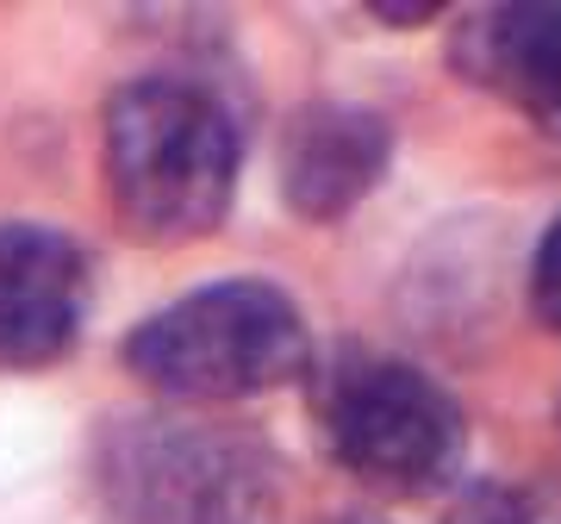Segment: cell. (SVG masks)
Wrapping results in <instances>:
<instances>
[{
    "label": "cell",
    "instance_id": "obj_10",
    "mask_svg": "<svg viewBox=\"0 0 561 524\" xmlns=\"http://www.w3.org/2000/svg\"><path fill=\"white\" fill-rule=\"evenodd\" d=\"M331 524H381V519H331Z\"/></svg>",
    "mask_w": 561,
    "mask_h": 524
},
{
    "label": "cell",
    "instance_id": "obj_3",
    "mask_svg": "<svg viewBox=\"0 0 561 524\" xmlns=\"http://www.w3.org/2000/svg\"><path fill=\"white\" fill-rule=\"evenodd\" d=\"M125 368L169 400H243L312 368L300 306L268 282H213L125 338Z\"/></svg>",
    "mask_w": 561,
    "mask_h": 524
},
{
    "label": "cell",
    "instance_id": "obj_8",
    "mask_svg": "<svg viewBox=\"0 0 561 524\" xmlns=\"http://www.w3.org/2000/svg\"><path fill=\"white\" fill-rule=\"evenodd\" d=\"M530 319L561 338V219L537 238V257H530Z\"/></svg>",
    "mask_w": 561,
    "mask_h": 524
},
{
    "label": "cell",
    "instance_id": "obj_9",
    "mask_svg": "<svg viewBox=\"0 0 561 524\" xmlns=\"http://www.w3.org/2000/svg\"><path fill=\"white\" fill-rule=\"evenodd\" d=\"M505 524H561V487H549L537 500H518L505 512Z\"/></svg>",
    "mask_w": 561,
    "mask_h": 524
},
{
    "label": "cell",
    "instance_id": "obj_6",
    "mask_svg": "<svg viewBox=\"0 0 561 524\" xmlns=\"http://www.w3.org/2000/svg\"><path fill=\"white\" fill-rule=\"evenodd\" d=\"M461 76L486 81L530 125L561 138V0L481 7L456 32Z\"/></svg>",
    "mask_w": 561,
    "mask_h": 524
},
{
    "label": "cell",
    "instance_id": "obj_1",
    "mask_svg": "<svg viewBox=\"0 0 561 524\" xmlns=\"http://www.w3.org/2000/svg\"><path fill=\"white\" fill-rule=\"evenodd\" d=\"M106 187L119 225L144 243L219 231L238 194V132L187 81H131L106 106Z\"/></svg>",
    "mask_w": 561,
    "mask_h": 524
},
{
    "label": "cell",
    "instance_id": "obj_2",
    "mask_svg": "<svg viewBox=\"0 0 561 524\" xmlns=\"http://www.w3.org/2000/svg\"><path fill=\"white\" fill-rule=\"evenodd\" d=\"M312 419L324 449L356 481L381 493H437L456 481L468 424L461 406L424 368L375 350H331L312 356Z\"/></svg>",
    "mask_w": 561,
    "mask_h": 524
},
{
    "label": "cell",
    "instance_id": "obj_4",
    "mask_svg": "<svg viewBox=\"0 0 561 524\" xmlns=\"http://www.w3.org/2000/svg\"><path fill=\"white\" fill-rule=\"evenodd\" d=\"M88 262L44 225H0V368H50L81 338Z\"/></svg>",
    "mask_w": 561,
    "mask_h": 524
},
{
    "label": "cell",
    "instance_id": "obj_7",
    "mask_svg": "<svg viewBox=\"0 0 561 524\" xmlns=\"http://www.w3.org/2000/svg\"><path fill=\"white\" fill-rule=\"evenodd\" d=\"M119 475L138 481L144 524H243L250 505V468L231 463V444H206L187 431H150L119 456Z\"/></svg>",
    "mask_w": 561,
    "mask_h": 524
},
{
    "label": "cell",
    "instance_id": "obj_5",
    "mask_svg": "<svg viewBox=\"0 0 561 524\" xmlns=\"http://www.w3.org/2000/svg\"><path fill=\"white\" fill-rule=\"evenodd\" d=\"M393 132L375 106L356 101H319L287 125L280 144V194L312 225H331L356 213L387 175Z\"/></svg>",
    "mask_w": 561,
    "mask_h": 524
}]
</instances>
